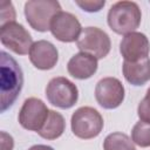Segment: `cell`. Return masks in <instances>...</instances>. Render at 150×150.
Returning a JSON list of instances; mask_svg holds the SVG:
<instances>
[{
  "label": "cell",
  "mask_w": 150,
  "mask_h": 150,
  "mask_svg": "<svg viewBox=\"0 0 150 150\" xmlns=\"http://www.w3.org/2000/svg\"><path fill=\"white\" fill-rule=\"evenodd\" d=\"M1 111H6L18 98L22 84L23 74L18 62L6 52H1Z\"/></svg>",
  "instance_id": "cell-1"
},
{
  "label": "cell",
  "mask_w": 150,
  "mask_h": 150,
  "mask_svg": "<svg viewBox=\"0 0 150 150\" xmlns=\"http://www.w3.org/2000/svg\"><path fill=\"white\" fill-rule=\"evenodd\" d=\"M141 18V9L136 2L118 1L109 9L108 25L115 33L127 35L138 28Z\"/></svg>",
  "instance_id": "cell-2"
},
{
  "label": "cell",
  "mask_w": 150,
  "mask_h": 150,
  "mask_svg": "<svg viewBox=\"0 0 150 150\" xmlns=\"http://www.w3.org/2000/svg\"><path fill=\"white\" fill-rule=\"evenodd\" d=\"M61 12V6L54 0H30L25 4V15L32 28L39 32L50 29L53 18Z\"/></svg>",
  "instance_id": "cell-3"
},
{
  "label": "cell",
  "mask_w": 150,
  "mask_h": 150,
  "mask_svg": "<svg viewBox=\"0 0 150 150\" xmlns=\"http://www.w3.org/2000/svg\"><path fill=\"white\" fill-rule=\"evenodd\" d=\"M103 128L101 114L91 107H81L71 116V130L82 139L96 137Z\"/></svg>",
  "instance_id": "cell-4"
},
{
  "label": "cell",
  "mask_w": 150,
  "mask_h": 150,
  "mask_svg": "<svg viewBox=\"0 0 150 150\" xmlns=\"http://www.w3.org/2000/svg\"><path fill=\"white\" fill-rule=\"evenodd\" d=\"M46 96L49 103L61 109L71 108L79 97L76 86L66 77H54L46 88Z\"/></svg>",
  "instance_id": "cell-5"
},
{
  "label": "cell",
  "mask_w": 150,
  "mask_h": 150,
  "mask_svg": "<svg viewBox=\"0 0 150 150\" xmlns=\"http://www.w3.org/2000/svg\"><path fill=\"white\" fill-rule=\"evenodd\" d=\"M110 46L108 34L97 27L84 28L77 39V48L96 59L105 57L110 52Z\"/></svg>",
  "instance_id": "cell-6"
},
{
  "label": "cell",
  "mask_w": 150,
  "mask_h": 150,
  "mask_svg": "<svg viewBox=\"0 0 150 150\" xmlns=\"http://www.w3.org/2000/svg\"><path fill=\"white\" fill-rule=\"evenodd\" d=\"M0 40L5 47L20 55H26L27 53H29L33 46L30 34L22 25L15 21L1 26Z\"/></svg>",
  "instance_id": "cell-7"
},
{
  "label": "cell",
  "mask_w": 150,
  "mask_h": 150,
  "mask_svg": "<svg viewBox=\"0 0 150 150\" xmlns=\"http://www.w3.org/2000/svg\"><path fill=\"white\" fill-rule=\"evenodd\" d=\"M48 112L49 109L41 100L36 97H29L23 102L20 109L19 122L22 128L38 132L45 124Z\"/></svg>",
  "instance_id": "cell-8"
},
{
  "label": "cell",
  "mask_w": 150,
  "mask_h": 150,
  "mask_svg": "<svg viewBox=\"0 0 150 150\" xmlns=\"http://www.w3.org/2000/svg\"><path fill=\"white\" fill-rule=\"evenodd\" d=\"M95 97L101 107L105 109H115L123 102V84L115 77H104L96 84Z\"/></svg>",
  "instance_id": "cell-9"
},
{
  "label": "cell",
  "mask_w": 150,
  "mask_h": 150,
  "mask_svg": "<svg viewBox=\"0 0 150 150\" xmlns=\"http://www.w3.org/2000/svg\"><path fill=\"white\" fill-rule=\"evenodd\" d=\"M52 34L62 42L77 41L81 34V23L75 15L68 12L57 13L50 22Z\"/></svg>",
  "instance_id": "cell-10"
},
{
  "label": "cell",
  "mask_w": 150,
  "mask_h": 150,
  "mask_svg": "<svg viewBox=\"0 0 150 150\" xmlns=\"http://www.w3.org/2000/svg\"><path fill=\"white\" fill-rule=\"evenodd\" d=\"M120 52L124 61L137 62L146 59L150 52V43L148 38L138 32H132L122 39L120 43Z\"/></svg>",
  "instance_id": "cell-11"
},
{
  "label": "cell",
  "mask_w": 150,
  "mask_h": 150,
  "mask_svg": "<svg viewBox=\"0 0 150 150\" xmlns=\"http://www.w3.org/2000/svg\"><path fill=\"white\" fill-rule=\"evenodd\" d=\"M29 59L35 68L47 70L56 64L59 53L53 43L46 40H40L33 43L29 50Z\"/></svg>",
  "instance_id": "cell-12"
},
{
  "label": "cell",
  "mask_w": 150,
  "mask_h": 150,
  "mask_svg": "<svg viewBox=\"0 0 150 150\" xmlns=\"http://www.w3.org/2000/svg\"><path fill=\"white\" fill-rule=\"evenodd\" d=\"M68 73L79 80L89 79L97 70V59L87 53L75 54L68 62Z\"/></svg>",
  "instance_id": "cell-13"
},
{
  "label": "cell",
  "mask_w": 150,
  "mask_h": 150,
  "mask_svg": "<svg viewBox=\"0 0 150 150\" xmlns=\"http://www.w3.org/2000/svg\"><path fill=\"white\" fill-rule=\"evenodd\" d=\"M123 74L125 80L134 86H143L150 80V59L137 62H123Z\"/></svg>",
  "instance_id": "cell-14"
},
{
  "label": "cell",
  "mask_w": 150,
  "mask_h": 150,
  "mask_svg": "<svg viewBox=\"0 0 150 150\" xmlns=\"http://www.w3.org/2000/svg\"><path fill=\"white\" fill-rule=\"evenodd\" d=\"M64 127H66V124H64L63 116L55 110H49L47 120H46L45 124L42 125V128L38 131V134L42 138L55 139L63 134Z\"/></svg>",
  "instance_id": "cell-15"
},
{
  "label": "cell",
  "mask_w": 150,
  "mask_h": 150,
  "mask_svg": "<svg viewBox=\"0 0 150 150\" xmlns=\"http://www.w3.org/2000/svg\"><path fill=\"white\" fill-rule=\"evenodd\" d=\"M104 150H136L132 141L122 132H112L108 135L103 143Z\"/></svg>",
  "instance_id": "cell-16"
},
{
  "label": "cell",
  "mask_w": 150,
  "mask_h": 150,
  "mask_svg": "<svg viewBox=\"0 0 150 150\" xmlns=\"http://www.w3.org/2000/svg\"><path fill=\"white\" fill-rule=\"evenodd\" d=\"M132 141L139 146H150V124L145 122H137L131 131Z\"/></svg>",
  "instance_id": "cell-17"
},
{
  "label": "cell",
  "mask_w": 150,
  "mask_h": 150,
  "mask_svg": "<svg viewBox=\"0 0 150 150\" xmlns=\"http://www.w3.org/2000/svg\"><path fill=\"white\" fill-rule=\"evenodd\" d=\"M0 18H1V26L14 21L15 11H14V7H13L12 2L5 1V0L0 1Z\"/></svg>",
  "instance_id": "cell-18"
},
{
  "label": "cell",
  "mask_w": 150,
  "mask_h": 150,
  "mask_svg": "<svg viewBox=\"0 0 150 150\" xmlns=\"http://www.w3.org/2000/svg\"><path fill=\"white\" fill-rule=\"evenodd\" d=\"M137 112H138V117L142 122L150 124V88L148 89L145 97L139 102Z\"/></svg>",
  "instance_id": "cell-19"
},
{
  "label": "cell",
  "mask_w": 150,
  "mask_h": 150,
  "mask_svg": "<svg viewBox=\"0 0 150 150\" xmlns=\"http://www.w3.org/2000/svg\"><path fill=\"white\" fill-rule=\"evenodd\" d=\"M105 1L104 0H100V1H76V5H79L83 11H87V12H97L100 11L103 6H104Z\"/></svg>",
  "instance_id": "cell-20"
},
{
  "label": "cell",
  "mask_w": 150,
  "mask_h": 150,
  "mask_svg": "<svg viewBox=\"0 0 150 150\" xmlns=\"http://www.w3.org/2000/svg\"><path fill=\"white\" fill-rule=\"evenodd\" d=\"M1 137H2V141H1L2 149L1 150H12L13 149V138L4 131L1 132Z\"/></svg>",
  "instance_id": "cell-21"
},
{
  "label": "cell",
  "mask_w": 150,
  "mask_h": 150,
  "mask_svg": "<svg viewBox=\"0 0 150 150\" xmlns=\"http://www.w3.org/2000/svg\"><path fill=\"white\" fill-rule=\"evenodd\" d=\"M28 150H54L52 146H48V145H42V144H39V145H34L32 148H29Z\"/></svg>",
  "instance_id": "cell-22"
}]
</instances>
